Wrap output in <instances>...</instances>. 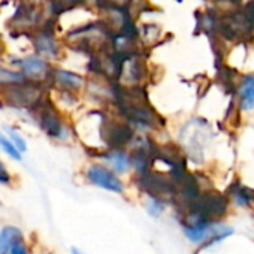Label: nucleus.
<instances>
[{
    "mask_svg": "<svg viewBox=\"0 0 254 254\" xmlns=\"http://www.w3.org/2000/svg\"><path fill=\"white\" fill-rule=\"evenodd\" d=\"M32 111L35 114V118L39 127L45 132L47 136L53 139H59V141H66L70 136L69 129L63 121V117L59 108L50 99H45V96Z\"/></svg>",
    "mask_w": 254,
    "mask_h": 254,
    "instance_id": "nucleus-2",
    "label": "nucleus"
},
{
    "mask_svg": "<svg viewBox=\"0 0 254 254\" xmlns=\"http://www.w3.org/2000/svg\"><path fill=\"white\" fill-rule=\"evenodd\" d=\"M23 235L17 227H5L2 232H0V254H8L12 248V245L21 239Z\"/></svg>",
    "mask_w": 254,
    "mask_h": 254,
    "instance_id": "nucleus-12",
    "label": "nucleus"
},
{
    "mask_svg": "<svg viewBox=\"0 0 254 254\" xmlns=\"http://www.w3.org/2000/svg\"><path fill=\"white\" fill-rule=\"evenodd\" d=\"M87 180L103 190L112 191V193H123L124 191V184L123 181L106 166L103 165H91L87 169Z\"/></svg>",
    "mask_w": 254,
    "mask_h": 254,
    "instance_id": "nucleus-7",
    "label": "nucleus"
},
{
    "mask_svg": "<svg viewBox=\"0 0 254 254\" xmlns=\"http://www.w3.org/2000/svg\"><path fill=\"white\" fill-rule=\"evenodd\" d=\"M241 108L244 111L254 108V76H245L241 84Z\"/></svg>",
    "mask_w": 254,
    "mask_h": 254,
    "instance_id": "nucleus-13",
    "label": "nucleus"
},
{
    "mask_svg": "<svg viewBox=\"0 0 254 254\" xmlns=\"http://www.w3.org/2000/svg\"><path fill=\"white\" fill-rule=\"evenodd\" d=\"M15 66L18 67V70L24 75L27 81L41 82V84H45L50 81L53 66L50 64L48 60L38 56L36 53L24 56L21 59H15Z\"/></svg>",
    "mask_w": 254,
    "mask_h": 254,
    "instance_id": "nucleus-6",
    "label": "nucleus"
},
{
    "mask_svg": "<svg viewBox=\"0 0 254 254\" xmlns=\"http://www.w3.org/2000/svg\"><path fill=\"white\" fill-rule=\"evenodd\" d=\"M220 30L227 39H247L251 36L253 24L247 20L244 12H233L221 20Z\"/></svg>",
    "mask_w": 254,
    "mask_h": 254,
    "instance_id": "nucleus-8",
    "label": "nucleus"
},
{
    "mask_svg": "<svg viewBox=\"0 0 254 254\" xmlns=\"http://www.w3.org/2000/svg\"><path fill=\"white\" fill-rule=\"evenodd\" d=\"M8 254H27V245L24 244L23 238L18 239V241L12 245V248H11V251H9Z\"/></svg>",
    "mask_w": 254,
    "mask_h": 254,
    "instance_id": "nucleus-19",
    "label": "nucleus"
},
{
    "mask_svg": "<svg viewBox=\"0 0 254 254\" xmlns=\"http://www.w3.org/2000/svg\"><path fill=\"white\" fill-rule=\"evenodd\" d=\"M100 159H103L109 168H112L118 174H126L132 166H130V154L127 153L124 148H108L106 151L99 154Z\"/></svg>",
    "mask_w": 254,
    "mask_h": 254,
    "instance_id": "nucleus-10",
    "label": "nucleus"
},
{
    "mask_svg": "<svg viewBox=\"0 0 254 254\" xmlns=\"http://www.w3.org/2000/svg\"><path fill=\"white\" fill-rule=\"evenodd\" d=\"M45 0H21V3H27V5H42Z\"/></svg>",
    "mask_w": 254,
    "mask_h": 254,
    "instance_id": "nucleus-21",
    "label": "nucleus"
},
{
    "mask_svg": "<svg viewBox=\"0 0 254 254\" xmlns=\"http://www.w3.org/2000/svg\"><path fill=\"white\" fill-rule=\"evenodd\" d=\"M54 18H48L44 26H41L39 29L30 33L32 36L30 41H32L35 53L48 62H53L62 57V44L56 36L54 26H50Z\"/></svg>",
    "mask_w": 254,
    "mask_h": 254,
    "instance_id": "nucleus-4",
    "label": "nucleus"
},
{
    "mask_svg": "<svg viewBox=\"0 0 254 254\" xmlns=\"http://www.w3.org/2000/svg\"><path fill=\"white\" fill-rule=\"evenodd\" d=\"M11 180H12V177H11L9 171L6 169L5 163L0 162V184H9Z\"/></svg>",
    "mask_w": 254,
    "mask_h": 254,
    "instance_id": "nucleus-20",
    "label": "nucleus"
},
{
    "mask_svg": "<svg viewBox=\"0 0 254 254\" xmlns=\"http://www.w3.org/2000/svg\"><path fill=\"white\" fill-rule=\"evenodd\" d=\"M165 205H163V200L157 199V197H150L148 203H147V209H148V214L153 215V217H157L162 214Z\"/></svg>",
    "mask_w": 254,
    "mask_h": 254,
    "instance_id": "nucleus-18",
    "label": "nucleus"
},
{
    "mask_svg": "<svg viewBox=\"0 0 254 254\" xmlns=\"http://www.w3.org/2000/svg\"><path fill=\"white\" fill-rule=\"evenodd\" d=\"M230 194L235 197L236 203L241 205V206H250L254 202V190H251L248 187H244V186H241L238 183L232 184Z\"/></svg>",
    "mask_w": 254,
    "mask_h": 254,
    "instance_id": "nucleus-14",
    "label": "nucleus"
},
{
    "mask_svg": "<svg viewBox=\"0 0 254 254\" xmlns=\"http://www.w3.org/2000/svg\"><path fill=\"white\" fill-rule=\"evenodd\" d=\"M48 17L56 18L70 11H75L81 6L88 5V0H45Z\"/></svg>",
    "mask_w": 254,
    "mask_h": 254,
    "instance_id": "nucleus-11",
    "label": "nucleus"
},
{
    "mask_svg": "<svg viewBox=\"0 0 254 254\" xmlns=\"http://www.w3.org/2000/svg\"><path fill=\"white\" fill-rule=\"evenodd\" d=\"M44 84L33 82V81H23L8 87L0 88V99L9 106L18 109H29L32 111L44 97Z\"/></svg>",
    "mask_w": 254,
    "mask_h": 254,
    "instance_id": "nucleus-1",
    "label": "nucleus"
},
{
    "mask_svg": "<svg viewBox=\"0 0 254 254\" xmlns=\"http://www.w3.org/2000/svg\"><path fill=\"white\" fill-rule=\"evenodd\" d=\"M100 141L108 148H124L129 145L136 135V130L124 118H106L105 115L100 120Z\"/></svg>",
    "mask_w": 254,
    "mask_h": 254,
    "instance_id": "nucleus-3",
    "label": "nucleus"
},
{
    "mask_svg": "<svg viewBox=\"0 0 254 254\" xmlns=\"http://www.w3.org/2000/svg\"><path fill=\"white\" fill-rule=\"evenodd\" d=\"M23 81H26V78L18 69H11L8 66L0 64V88L17 84V82H23Z\"/></svg>",
    "mask_w": 254,
    "mask_h": 254,
    "instance_id": "nucleus-15",
    "label": "nucleus"
},
{
    "mask_svg": "<svg viewBox=\"0 0 254 254\" xmlns=\"http://www.w3.org/2000/svg\"><path fill=\"white\" fill-rule=\"evenodd\" d=\"M0 150L2 151H5L11 159H14V160H17V162H21V153L17 150V147L11 142V139L3 133V132H0Z\"/></svg>",
    "mask_w": 254,
    "mask_h": 254,
    "instance_id": "nucleus-17",
    "label": "nucleus"
},
{
    "mask_svg": "<svg viewBox=\"0 0 254 254\" xmlns=\"http://www.w3.org/2000/svg\"><path fill=\"white\" fill-rule=\"evenodd\" d=\"M139 189H142L145 193L150 194V197H157L160 200L163 199H174L175 197V183L172 177H166L163 174L156 172H144L138 175L136 180Z\"/></svg>",
    "mask_w": 254,
    "mask_h": 254,
    "instance_id": "nucleus-5",
    "label": "nucleus"
},
{
    "mask_svg": "<svg viewBox=\"0 0 254 254\" xmlns=\"http://www.w3.org/2000/svg\"><path fill=\"white\" fill-rule=\"evenodd\" d=\"M70 253H72V254H85V253H82L81 250H78L76 247H72V248H70Z\"/></svg>",
    "mask_w": 254,
    "mask_h": 254,
    "instance_id": "nucleus-22",
    "label": "nucleus"
},
{
    "mask_svg": "<svg viewBox=\"0 0 254 254\" xmlns=\"http://www.w3.org/2000/svg\"><path fill=\"white\" fill-rule=\"evenodd\" d=\"M5 135L11 139V142L17 147V150H18L21 154L27 151V142H26V139L23 138V135L15 129V127L6 126V127H5Z\"/></svg>",
    "mask_w": 254,
    "mask_h": 254,
    "instance_id": "nucleus-16",
    "label": "nucleus"
},
{
    "mask_svg": "<svg viewBox=\"0 0 254 254\" xmlns=\"http://www.w3.org/2000/svg\"><path fill=\"white\" fill-rule=\"evenodd\" d=\"M48 82L53 84L56 88L69 90L75 93L81 91L85 87V78L81 73L63 67H53Z\"/></svg>",
    "mask_w": 254,
    "mask_h": 254,
    "instance_id": "nucleus-9",
    "label": "nucleus"
}]
</instances>
